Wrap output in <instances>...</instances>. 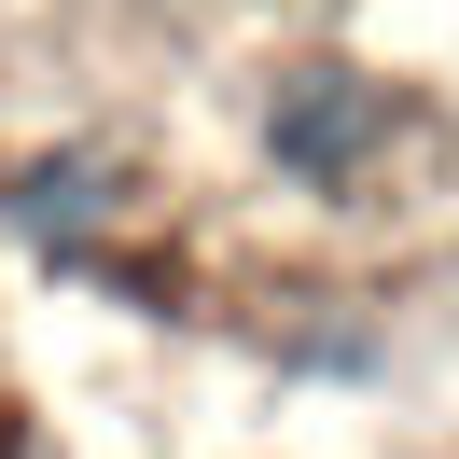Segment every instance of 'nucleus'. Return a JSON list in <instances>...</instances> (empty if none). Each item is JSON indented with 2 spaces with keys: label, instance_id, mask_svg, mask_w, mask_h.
I'll list each match as a JSON object with an SVG mask.
<instances>
[{
  "label": "nucleus",
  "instance_id": "obj_1",
  "mask_svg": "<svg viewBox=\"0 0 459 459\" xmlns=\"http://www.w3.org/2000/svg\"><path fill=\"white\" fill-rule=\"evenodd\" d=\"M418 140H431L418 84L376 70V56H348V42H307V56H279L251 84V168L279 181L292 209H376V181Z\"/></svg>",
  "mask_w": 459,
  "mask_h": 459
},
{
  "label": "nucleus",
  "instance_id": "obj_2",
  "mask_svg": "<svg viewBox=\"0 0 459 459\" xmlns=\"http://www.w3.org/2000/svg\"><path fill=\"white\" fill-rule=\"evenodd\" d=\"M153 223V181H140V153L126 140H29V153H0V237H14V251L29 264H98L112 251V237H140Z\"/></svg>",
  "mask_w": 459,
  "mask_h": 459
},
{
  "label": "nucleus",
  "instance_id": "obj_3",
  "mask_svg": "<svg viewBox=\"0 0 459 459\" xmlns=\"http://www.w3.org/2000/svg\"><path fill=\"white\" fill-rule=\"evenodd\" d=\"M279 376H307V390H376V376H390V334H376L362 307H334V320H279Z\"/></svg>",
  "mask_w": 459,
  "mask_h": 459
},
{
  "label": "nucleus",
  "instance_id": "obj_4",
  "mask_svg": "<svg viewBox=\"0 0 459 459\" xmlns=\"http://www.w3.org/2000/svg\"><path fill=\"white\" fill-rule=\"evenodd\" d=\"M320 14H362V0H320Z\"/></svg>",
  "mask_w": 459,
  "mask_h": 459
}]
</instances>
